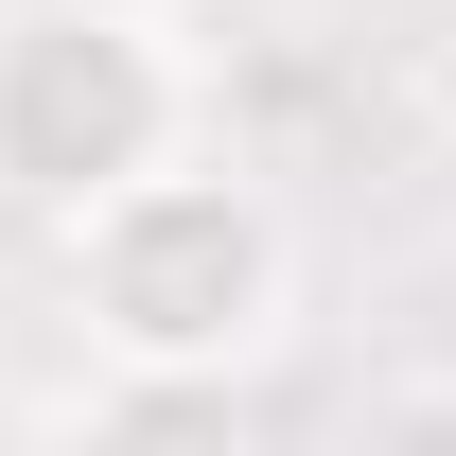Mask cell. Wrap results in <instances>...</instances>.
<instances>
[{"mask_svg":"<svg viewBox=\"0 0 456 456\" xmlns=\"http://www.w3.org/2000/svg\"><path fill=\"white\" fill-rule=\"evenodd\" d=\"M351 456H456V369H403V387L351 403Z\"/></svg>","mask_w":456,"mask_h":456,"instance_id":"obj_4","label":"cell"},{"mask_svg":"<svg viewBox=\"0 0 456 456\" xmlns=\"http://www.w3.org/2000/svg\"><path fill=\"white\" fill-rule=\"evenodd\" d=\"M70 316H88L106 369H211V387H246L281 351V316H298V228L264 211V175L175 159V175H141V193H106L70 228Z\"/></svg>","mask_w":456,"mask_h":456,"instance_id":"obj_1","label":"cell"},{"mask_svg":"<svg viewBox=\"0 0 456 456\" xmlns=\"http://www.w3.org/2000/svg\"><path fill=\"white\" fill-rule=\"evenodd\" d=\"M193 159V53L159 0H18L0 18V211L88 228Z\"/></svg>","mask_w":456,"mask_h":456,"instance_id":"obj_2","label":"cell"},{"mask_svg":"<svg viewBox=\"0 0 456 456\" xmlns=\"http://www.w3.org/2000/svg\"><path fill=\"white\" fill-rule=\"evenodd\" d=\"M70 456H264V421H246V387H211V369H106Z\"/></svg>","mask_w":456,"mask_h":456,"instance_id":"obj_3","label":"cell"}]
</instances>
